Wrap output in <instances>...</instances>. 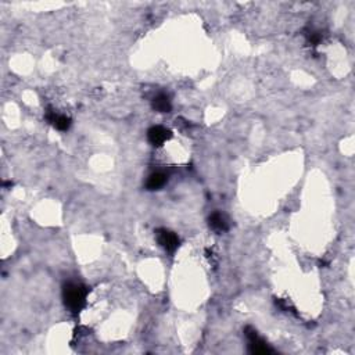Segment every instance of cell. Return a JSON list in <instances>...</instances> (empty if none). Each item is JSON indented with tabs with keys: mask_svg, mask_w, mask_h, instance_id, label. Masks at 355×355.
<instances>
[{
	"mask_svg": "<svg viewBox=\"0 0 355 355\" xmlns=\"http://www.w3.org/2000/svg\"><path fill=\"white\" fill-rule=\"evenodd\" d=\"M86 295H88L86 287L78 283H67L63 289L64 304L71 312H79L85 307Z\"/></svg>",
	"mask_w": 355,
	"mask_h": 355,
	"instance_id": "cell-1",
	"label": "cell"
},
{
	"mask_svg": "<svg viewBox=\"0 0 355 355\" xmlns=\"http://www.w3.org/2000/svg\"><path fill=\"white\" fill-rule=\"evenodd\" d=\"M244 331H246V337L248 338V351L251 354L265 355L273 352V349L257 334V331L254 330L253 327H246Z\"/></svg>",
	"mask_w": 355,
	"mask_h": 355,
	"instance_id": "cell-2",
	"label": "cell"
},
{
	"mask_svg": "<svg viewBox=\"0 0 355 355\" xmlns=\"http://www.w3.org/2000/svg\"><path fill=\"white\" fill-rule=\"evenodd\" d=\"M157 240L160 243V246L169 253H174L175 250L179 247V237L175 235L174 232L167 230V229H158L157 230Z\"/></svg>",
	"mask_w": 355,
	"mask_h": 355,
	"instance_id": "cell-3",
	"label": "cell"
},
{
	"mask_svg": "<svg viewBox=\"0 0 355 355\" xmlns=\"http://www.w3.org/2000/svg\"><path fill=\"white\" fill-rule=\"evenodd\" d=\"M171 138H172L171 131L167 129V128L160 127V125L151 127L150 129H149V132H147V139H149V142H150L154 147L163 146L164 143H165L167 140H169Z\"/></svg>",
	"mask_w": 355,
	"mask_h": 355,
	"instance_id": "cell-4",
	"label": "cell"
},
{
	"mask_svg": "<svg viewBox=\"0 0 355 355\" xmlns=\"http://www.w3.org/2000/svg\"><path fill=\"white\" fill-rule=\"evenodd\" d=\"M48 120L50 121L52 125H53L56 129H59V131H67V129H70V127H71V120H70L68 117H66V115L57 114L56 111L48 113Z\"/></svg>",
	"mask_w": 355,
	"mask_h": 355,
	"instance_id": "cell-5",
	"label": "cell"
},
{
	"mask_svg": "<svg viewBox=\"0 0 355 355\" xmlns=\"http://www.w3.org/2000/svg\"><path fill=\"white\" fill-rule=\"evenodd\" d=\"M210 226L215 232H226L229 229V222L228 218L225 217L221 212H214L210 217Z\"/></svg>",
	"mask_w": 355,
	"mask_h": 355,
	"instance_id": "cell-6",
	"label": "cell"
},
{
	"mask_svg": "<svg viewBox=\"0 0 355 355\" xmlns=\"http://www.w3.org/2000/svg\"><path fill=\"white\" fill-rule=\"evenodd\" d=\"M153 109L158 111V113H169L171 109H172V104H171V100L167 95H157L154 99H153Z\"/></svg>",
	"mask_w": 355,
	"mask_h": 355,
	"instance_id": "cell-7",
	"label": "cell"
},
{
	"mask_svg": "<svg viewBox=\"0 0 355 355\" xmlns=\"http://www.w3.org/2000/svg\"><path fill=\"white\" fill-rule=\"evenodd\" d=\"M165 183H167V175L163 174V172H156V174H151L149 176V179L146 182V187L149 190H158Z\"/></svg>",
	"mask_w": 355,
	"mask_h": 355,
	"instance_id": "cell-8",
	"label": "cell"
},
{
	"mask_svg": "<svg viewBox=\"0 0 355 355\" xmlns=\"http://www.w3.org/2000/svg\"><path fill=\"white\" fill-rule=\"evenodd\" d=\"M320 39H322V37H320V34H319V32H313L312 31V32H309V34H308V41L312 43L313 46H316V45L320 42Z\"/></svg>",
	"mask_w": 355,
	"mask_h": 355,
	"instance_id": "cell-9",
	"label": "cell"
}]
</instances>
